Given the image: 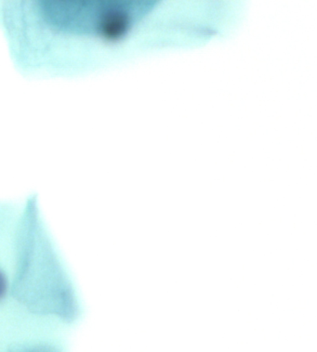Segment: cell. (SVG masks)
Wrapping results in <instances>:
<instances>
[{
	"label": "cell",
	"mask_w": 317,
	"mask_h": 352,
	"mask_svg": "<svg viewBox=\"0 0 317 352\" xmlns=\"http://www.w3.org/2000/svg\"><path fill=\"white\" fill-rule=\"evenodd\" d=\"M133 4L113 1H7L0 5L10 56L28 75L75 76L94 70L102 47L128 33Z\"/></svg>",
	"instance_id": "6da1fadb"
},
{
	"label": "cell",
	"mask_w": 317,
	"mask_h": 352,
	"mask_svg": "<svg viewBox=\"0 0 317 352\" xmlns=\"http://www.w3.org/2000/svg\"><path fill=\"white\" fill-rule=\"evenodd\" d=\"M5 287H6V284H5V279L2 277L1 274H0V296L4 293Z\"/></svg>",
	"instance_id": "7a4b0ae2"
}]
</instances>
